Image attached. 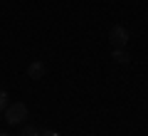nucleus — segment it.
<instances>
[{
	"label": "nucleus",
	"instance_id": "nucleus-5",
	"mask_svg": "<svg viewBox=\"0 0 148 136\" xmlns=\"http://www.w3.org/2000/svg\"><path fill=\"white\" fill-rule=\"evenodd\" d=\"M22 136H42V134H40V129H37V126L27 124V126H22Z\"/></svg>",
	"mask_w": 148,
	"mask_h": 136
},
{
	"label": "nucleus",
	"instance_id": "nucleus-3",
	"mask_svg": "<svg viewBox=\"0 0 148 136\" xmlns=\"http://www.w3.org/2000/svg\"><path fill=\"white\" fill-rule=\"evenodd\" d=\"M27 77L30 79H42L45 77V62H32L27 67Z\"/></svg>",
	"mask_w": 148,
	"mask_h": 136
},
{
	"label": "nucleus",
	"instance_id": "nucleus-6",
	"mask_svg": "<svg viewBox=\"0 0 148 136\" xmlns=\"http://www.w3.org/2000/svg\"><path fill=\"white\" fill-rule=\"evenodd\" d=\"M5 106H8V92L0 89V111H5Z\"/></svg>",
	"mask_w": 148,
	"mask_h": 136
},
{
	"label": "nucleus",
	"instance_id": "nucleus-4",
	"mask_svg": "<svg viewBox=\"0 0 148 136\" xmlns=\"http://www.w3.org/2000/svg\"><path fill=\"white\" fill-rule=\"evenodd\" d=\"M114 59H116L119 64H126L131 57H128V52H126V50H114Z\"/></svg>",
	"mask_w": 148,
	"mask_h": 136
},
{
	"label": "nucleus",
	"instance_id": "nucleus-7",
	"mask_svg": "<svg viewBox=\"0 0 148 136\" xmlns=\"http://www.w3.org/2000/svg\"><path fill=\"white\" fill-rule=\"evenodd\" d=\"M42 136H59V134H57V131H45Z\"/></svg>",
	"mask_w": 148,
	"mask_h": 136
},
{
	"label": "nucleus",
	"instance_id": "nucleus-8",
	"mask_svg": "<svg viewBox=\"0 0 148 136\" xmlns=\"http://www.w3.org/2000/svg\"><path fill=\"white\" fill-rule=\"evenodd\" d=\"M0 136H10V134H0Z\"/></svg>",
	"mask_w": 148,
	"mask_h": 136
},
{
	"label": "nucleus",
	"instance_id": "nucleus-1",
	"mask_svg": "<svg viewBox=\"0 0 148 136\" xmlns=\"http://www.w3.org/2000/svg\"><path fill=\"white\" fill-rule=\"evenodd\" d=\"M27 119V106L22 104V101H15V104H8L5 106V121L12 126L22 124V121Z\"/></svg>",
	"mask_w": 148,
	"mask_h": 136
},
{
	"label": "nucleus",
	"instance_id": "nucleus-2",
	"mask_svg": "<svg viewBox=\"0 0 148 136\" xmlns=\"http://www.w3.org/2000/svg\"><path fill=\"white\" fill-rule=\"evenodd\" d=\"M109 42L114 45V50H126L128 45V30L123 25H114L109 32Z\"/></svg>",
	"mask_w": 148,
	"mask_h": 136
}]
</instances>
